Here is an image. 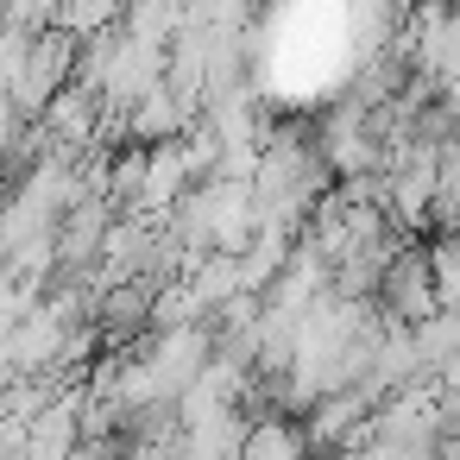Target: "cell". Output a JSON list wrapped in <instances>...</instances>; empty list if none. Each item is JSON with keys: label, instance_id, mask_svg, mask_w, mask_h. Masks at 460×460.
Listing matches in <instances>:
<instances>
[{"label": "cell", "instance_id": "obj_3", "mask_svg": "<svg viewBox=\"0 0 460 460\" xmlns=\"http://www.w3.org/2000/svg\"><path fill=\"white\" fill-rule=\"evenodd\" d=\"M353 460H416V454H403L397 441H378V435H366V441L353 447Z\"/></svg>", "mask_w": 460, "mask_h": 460}, {"label": "cell", "instance_id": "obj_1", "mask_svg": "<svg viewBox=\"0 0 460 460\" xmlns=\"http://www.w3.org/2000/svg\"><path fill=\"white\" fill-rule=\"evenodd\" d=\"M378 309L391 322H429L441 309V284H435V259L429 246H397L391 265H385V284H378Z\"/></svg>", "mask_w": 460, "mask_h": 460}, {"label": "cell", "instance_id": "obj_2", "mask_svg": "<svg viewBox=\"0 0 460 460\" xmlns=\"http://www.w3.org/2000/svg\"><path fill=\"white\" fill-rule=\"evenodd\" d=\"M441 234H460V139L441 152V190H435V221Z\"/></svg>", "mask_w": 460, "mask_h": 460}]
</instances>
